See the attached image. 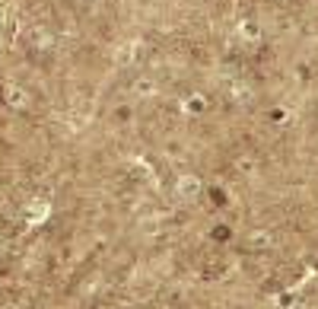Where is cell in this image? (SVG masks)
Returning <instances> with one entry per match:
<instances>
[{"label":"cell","mask_w":318,"mask_h":309,"mask_svg":"<svg viewBox=\"0 0 318 309\" xmlns=\"http://www.w3.org/2000/svg\"><path fill=\"white\" fill-rule=\"evenodd\" d=\"M182 188H185V192H191V194H194V192H197V188H201V185H197L194 179H185V182H182Z\"/></svg>","instance_id":"6da1fadb"}]
</instances>
